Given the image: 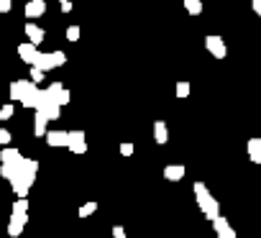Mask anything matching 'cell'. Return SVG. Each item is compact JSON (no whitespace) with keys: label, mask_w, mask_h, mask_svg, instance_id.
<instances>
[{"label":"cell","mask_w":261,"mask_h":238,"mask_svg":"<svg viewBox=\"0 0 261 238\" xmlns=\"http://www.w3.org/2000/svg\"><path fill=\"white\" fill-rule=\"evenodd\" d=\"M44 139H46V144L49 146H67V139H69V131H46L44 134Z\"/></svg>","instance_id":"obj_12"},{"label":"cell","mask_w":261,"mask_h":238,"mask_svg":"<svg viewBox=\"0 0 261 238\" xmlns=\"http://www.w3.org/2000/svg\"><path fill=\"white\" fill-rule=\"evenodd\" d=\"M11 100L21 102L23 108H36L39 105V85L31 80H13L11 82Z\"/></svg>","instance_id":"obj_1"},{"label":"cell","mask_w":261,"mask_h":238,"mask_svg":"<svg viewBox=\"0 0 261 238\" xmlns=\"http://www.w3.org/2000/svg\"><path fill=\"white\" fill-rule=\"evenodd\" d=\"M251 8H253L256 16H261V0H251Z\"/></svg>","instance_id":"obj_33"},{"label":"cell","mask_w":261,"mask_h":238,"mask_svg":"<svg viewBox=\"0 0 261 238\" xmlns=\"http://www.w3.org/2000/svg\"><path fill=\"white\" fill-rule=\"evenodd\" d=\"M154 141H156L159 146H164V144L169 141V128H167L164 121H154Z\"/></svg>","instance_id":"obj_13"},{"label":"cell","mask_w":261,"mask_h":238,"mask_svg":"<svg viewBox=\"0 0 261 238\" xmlns=\"http://www.w3.org/2000/svg\"><path fill=\"white\" fill-rule=\"evenodd\" d=\"M18 57H21L26 64H34V62H36V57H39V46H36V44H31V41L18 44Z\"/></svg>","instance_id":"obj_11"},{"label":"cell","mask_w":261,"mask_h":238,"mask_svg":"<svg viewBox=\"0 0 261 238\" xmlns=\"http://www.w3.org/2000/svg\"><path fill=\"white\" fill-rule=\"evenodd\" d=\"M26 223H29V213H11V220H8V235H11V238H18V235L23 233Z\"/></svg>","instance_id":"obj_7"},{"label":"cell","mask_w":261,"mask_h":238,"mask_svg":"<svg viewBox=\"0 0 261 238\" xmlns=\"http://www.w3.org/2000/svg\"><path fill=\"white\" fill-rule=\"evenodd\" d=\"M46 92H49V95H51V97H54V100H57L62 108H64V105H69V100H72V92H69V90H67L62 82H51V85L46 87Z\"/></svg>","instance_id":"obj_9"},{"label":"cell","mask_w":261,"mask_h":238,"mask_svg":"<svg viewBox=\"0 0 261 238\" xmlns=\"http://www.w3.org/2000/svg\"><path fill=\"white\" fill-rule=\"evenodd\" d=\"M134 151H136L134 144H120V154H123V156H134Z\"/></svg>","instance_id":"obj_30"},{"label":"cell","mask_w":261,"mask_h":238,"mask_svg":"<svg viewBox=\"0 0 261 238\" xmlns=\"http://www.w3.org/2000/svg\"><path fill=\"white\" fill-rule=\"evenodd\" d=\"M62 64H67V54L64 51H49V54L39 51V57L34 62V67H39L41 72H51V69L62 67Z\"/></svg>","instance_id":"obj_4"},{"label":"cell","mask_w":261,"mask_h":238,"mask_svg":"<svg viewBox=\"0 0 261 238\" xmlns=\"http://www.w3.org/2000/svg\"><path fill=\"white\" fill-rule=\"evenodd\" d=\"M23 13H26V18H29V21L41 18V16L46 13V0H29L26 8H23Z\"/></svg>","instance_id":"obj_10"},{"label":"cell","mask_w":261,"mask_h":238,"mask_svg":"<svg viewBox=\"0 0 261 238\" xmlns=\"http://www.w3.org/2000/svg\"><path fill=\"white\" fill-rule=\"evenodd\" d=\"M182 177H185V167H182V164H167V167H164V179L179 182Z\"/></svg>","instance_id":"obj_16"},{"label":"cell","mask_w":261,"mask_h":238,"mask_svg":"<svg viewBox=\"0 0 261 238\" xmlns=\"http://www.w3.org/2000/svg\"><path fill=\"white\" fill-rule=\"evenodd\" d=\"M23 31H26L29 41H31V44H36V46H39V44L44 41V36H46V34H44V29H39L36 23H26V29H23Z\"/></svg>","instance_id":"obj_15"},{"label":"cell","mask_w":261,"mask_h":238,"mask_svg":"<svg viewBox=\"0 0 261 238\" xmlns=\"http://www.w3.org/2000/svg\"><path fill=\"white\" fill-rule=\"evenodd\" d=\"M67 41H80V26H69L67 29Z\"/></svg>","instance_id":"obj_27"},{"label":"cell","mask_w":261,"mask_h":238,"mask_svg":"<svg viewBox=\"0 0 261 238\" xmlns=\"http://www.w3.org/2000/svg\"><path fill=\"white\" fill-rule=\"evenodd\" d=\"M44 74H46V72H41L39 67H34V64H31V82H36V85H39V82H44Z\"/></svg>","instance_id":"obj_26"},{"label":"cell","mask_w":261,"mask_h":238,"mask_svg":"<svg viewBox=\"0 0 261 238\" xmlns=\"http://www.w3.org/2000/svg\"><path fill=\"white\" fill-rule=\"evenodd\" d=\"M67 149L74 154V156H82L87 151V141H85V131H69V139H67Z\"/></svg>","instance_id":"obj_6"},{"label":"cell","mask_w":261,"mask_h":238,"mask_svg":"<svg viewBox=\"0 0 261 238\" xmlns=\"http://www.w3.org/2000/svg\"><path fill=\"white\" fill-rule=\"evenodd\" d=\"M218 238H238V235H236V230H233V225H228V228H223V230H218Z\"/></svg>","instance_id":"obj_28"},{"label":"cell","mask_w":261,"mask_h":238,"mask_svg":"<svg viewBox=\"0 0 261 238\" xmlns=\"http://www.w3.org/2000/svg\"><path fill=\"white\" fill-rule=\"evenodd\" d=\"M13 102H8V105H3L0 108V121H8V118H13Z\"/></svg>","instance_id":"obj_25"},{"label":"cell","mask_w":261,"mask_h":238,"mask_svg":"<svg viewBox=\"0 0 261 238\" xmlns=\"http://www.w3.org/2000/svg\"><path fill=\"white\" fill-rule=\"evenodd\" d=\"M39 115H44L46 121H57V118L62 115V105L46 92V90H39V105L34 108Z\"/></svg>","instance_id":"obj_3"},{"label":"cell","mask_w":261,"mask_h":238,"mask_svg":"<svg viewBox=\"0 0 261 238\" xmlns=\"http://www.w3.org/2000/svg\"><path fill=\"white\" fill-rule=\"evenodd\" d=\"M11 187H13V195H16V197H29V190H31V184L13 179V182H11Z\"/></svg>","instance_id":"obj_19"},{"label":"cell","mask_w":261,"mask_h":238,"mask_svg":"<svg viewBox=\"0 0 261 238\" xmlns=\"http://www.w3.org/2000/svg\"><path fill=\"white\" fill-rule=\"evenodd\" d=\"M62 13H72V0H64L62 3Z\"/></svg>","instance_id":"obj_34"},{"label":"cell","mask_w":261,"mask_h":238,"mask_svg":"<svg viewBox=\"0 0 261 238\" xmlns=\"http://www.w3.org/2000/svg\"><path fill=\"white\" fill-rule=\"evenodd\" d=\"M23 156H21V151L18 149H11V146H6L3 151H0V162L3 164H13V162H21Z\"/></svg>","instance_id":"obj_17"},{"label":"cell","mask_w":261,"mask_h":238,"mask_svg":"<svg viewBox=\"0 0 261 238\" xmlns=\"http://www.w3.org/2000/svg\"><path fill=\"white\" fill-rule=\"evenodd\" d=\"M11 139H13V136H11V131L0 128V146H8V144H11Z\"/></svg>","instance_id":"obj_29"},{"label":"cell","mask_w":261,"mask_h":238,"mask_svg":"<svg viewBox=\"0 0 261 238\" xmlns=\"http://www.w3.org/2000/svg\"><path fill=\"white\" fill-rule=\"evenodd\" d=\"M174 92H177V97H179V100H185V97H190V92H192V85L182 80V82H177V90H174Z\"/></svg>","instance_id":"obj_22"},{"label":"cell","mask_w":261,"mask_h":238,"mask_svg":"<svg viewBox=\"0 0 261 238\" xmlns=\"http://www.w3.org/2000/svg\"><path fill=\"white\" fill-rule=\"evenodd\" d=\"M113 238H125V230H123V225H113Z\"/></svg>","instance_id":"obj_32"},{"label":"cell","mask_w":261,"mask_h":238,"mask_svg":"<svg viewBox=\"0 0 261 238\" xmlns=\"http://www.w3.org/2000/svg\"><path fill=\"white\" fill-rule=\"evenodd\" d=\"M230 223H228V218H223V215H215L213 218V230L218 233V230H223V228H228Z\"/></svg>","instance_id":"obj_24"},{"label":"cell","mask_w":261,"mask_h":238,"mask_svg":"<svg viewBox=\"0 0 261 238\" xmlns=\"http://www.w3.org/2000/svg\"><path fill=\"white\" fill-rule=\"evenodd\" d=\"M205 49H207L215 59H225V57H228V46H225V41H223L220 36H207V39H205Z\"/></svg>","instance_id":"obj_8"},{"label":"cell","mask_w":261,"mask_h":238,"mask_svg":"<svg viewBox=\"0 0 261 238\" xmlns=\"http://www.w3.org/2000/svg\"><path fill=\"white\" fill-rule=\"evenodd\" d=\"M192 192H195V200H197V207L202 210V215L205 218H215V215H220V205H218V200L210 195V190H207V184L205 182H195L192 184Z\"/></svg>","instance_id":"obj_2"},{"label":"cell","mask_w":261,"mask_h":238,"mask_svg":"<svg viewBox=\"0 0 261 238\" xmlns=\"http://www.w3.org/2000/svg\"><path fill=\"white\" fill-rule=\"evenodd\" d=\"M46 123H49L46 118L36 113V118H34V134H36V139H44V134H46Z\"/></svg>","instance_id":"obj_18"},{"label":"cell","mask_w":261,"mask_h":238,"mask_svg":"<svg viewBox=\"0 0 261 238\" xmlns=\"http://www.w3.org/2000/svg\"><path fill=\"white\" fill-rule=\"evenodd\" d=\"M13 213H29V200L26 197H16L13 200Z\"/></svg>","instance_id":"obj_23"},{"label":"cell","mask_w":261,"mask_h":238,"mask_svg":"<svg viewBox=\"0 0 261 238\" xmlns=\"http://www.w3.org/2000/svg\"><path fill=\"white\" fill-rule=\"evenodd\" d=\"M95 210H97V202H95V200H87L85 205H80L77 215H80V218H90V215H92Z\"/></svg>","instance_id":"obj_21"},{"label":"cell","mask_w":261,"mask_h":238,"mask_svg":"<svg viewBox=\"0 0 261 238\" xmlns=\"http://www.w3.org/2000/svg\"><path fill=\"white\" fill-rule=\"evenodd\" d=\"M246 151H248V159L253 164H261V139H248Z\"/></svg>","instance_id":"obj_14"},{"label":"cell","mask_w":261,"mask_h":238,"mask_svg":"<svg viewBox=\"0 0 261 238\" xmlns=\"http://www.w3.org/2000/svg\"><path fill=\"white\" fill-rule=\"evenodd\" d=\"M36 172H39V162H34V159H21V164H18V174H16L13 179L26 182V184H34ZM13 179H11V182H13Z\"/></svg>","instance_id":"obj_5"},{"label":"cell","mask_w":261,"mask_h":238,"mask_svg":"<svg viewBox=\"0 0 261 238\" xmlns=\"http://www.w3.org/2000/svg\"><path fill=\"white\" fill-rule=\"evenodd\" d=\"M182 3H185L190 16H200L202 13V0H182Z\"/></svg>","instance_id":"obj_20"},{"label":"cell","mask_w":261,"mask_h":238,"mask_svg":"<svg viewBox=\"0 0 261 238\" xmlns=\"http://www.w3.org/2000/svg\"><path fill=\"white\" fill-rule=\"evenodd\" d=\"M13 8V0H0V13H8Z\"/></svg>","instance_id":"obj_31"}]
</instances>
